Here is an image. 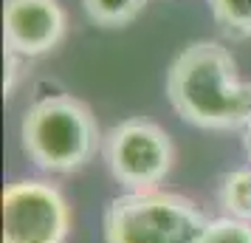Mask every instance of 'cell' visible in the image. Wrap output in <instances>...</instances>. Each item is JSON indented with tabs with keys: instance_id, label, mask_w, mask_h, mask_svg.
Instances as JSON below:
<instances>
[{
	"instance_id": "obj_9",
	"label": "cell",
	"mask_w": 251,
	"mask_h": 243,
	"mask_svg": "<svg viewBox=\"0 0 251 243\" xmlns=\"http://www.w3.org/2000/svg\"><path fill=\"white\" fill-rule=\"evenodd\" d=\"M215 23L234 40L251 37V0H209Z\"/></svg>"
},
{
	"instance_id": "obj_4",
	"label": "cell",
	"mask_w": 251,
	"mask_h": 243,
	"mask_svg": "<svg viewBox=\"0 0 251 243\" xmlns=\"http://www.w3.org/2000/svg\"><path fill=\"white\" fill-rule=\"evenodd\" d=\"M104 162L130 192L158 189L175 162L170 133L150 119H125L104 136Z\"/></svg>"
},
{
	"instance_id": "obj_11",
	"label": "cell",
	"mask_w": 251,
	"mask_h": 243,
	"mask_svg": "<svg viewBox=\"0 0 251 243\" xmlns=\"http://www.w3.org/2000/svg\"><path fill=\"white\" fill-rule=\"evenodd\" d=\"M246 150H249V159H251V119L246 122Z\"/></svg>"
},
{
	"instance_id": "obj_5",
	"label": "cell",
	"mask_w": 251,
	"mask_h": 243,
	"mask_svg": "<svg viewBox=\"0 0 251 243\" xmlns=\"http://www.w3.org/2000/svg\"><path fill=\"white\" fill-rule=\"evenodd\" d=\"M71 207L48 181H14L3 189V243H65Z\"/></svg>"
},
{
	"instance_id": "obj_3",
	"label": "cell",
	"mask_w": 251,
	"mask_h": 243,
	"mask_svg": "<svg viewBox=\"0 0 251 243\" xmlns=\"http://www.w3.org/2000/svg\"><path fill=\"white\" fill-rule=\"evenodd\" d=\"M209 220L189 198L164 189L125 192L102 218L104 243H198Z\"/></svg>"
},
{
	"instance_id": "obj_8",
	"label": "cell",
	"mask_w": 251,
	"mask_h": 243,
	"mask_svg": "<svg viewBox=\"0 0 251 243\" xmlns=\"http://www.w3.org/2000/svg\"><path fill=\"white\" fill-rule=\"evenodd\" d=\"M82 6L96 26L119 28V26L133 23L147 6V0H82Z\"/></svg>"
},
{
	"instance_id": "obj_1",
	"label": "cell",
	"mask_w": 251,
	"mask_h": 243,
	"mask_svg": "<svg viewBox=\"0 0 251 243\" xmlns=\"http://www.w3.org/2000/svg\"><path fill=\"white\" fill-rule=\"evenodd\" d=\"M167 99L183 122L203 130H231L251 119V85L220 43H192L167 71Z\"/></svg>"
},
{
	"instance_id": "obj_6",
	"label": "cell",
	"mask_w": 251,
	"mask_h": 243,
	"mask_svg": "<svg viewBox=\"0 0 251 243\" xmlns=\"http://www.w3.org/2000/svg\"><path fill=\"white\" fill-rule=\"evenodd\" d=\"M65 12L57 0H6L3 6V40L6 51L17 57L48 54L65 37Z\"/></svg>"
},
{
	"instance_id": "obj_2",
	"label": "cell",
	"mask_w": 251,
	"mask_h": 243,
	"mask_svg": "<svg viewBox=\"0 0 251 243\" xmlns=\"http://www.w3.org/2000/svg\"><path fill=\"white\" fill-rule=\"evenodd\" d=\"M20 144L28 162L46 173H74L91 162L99 144V122L85 102L57 93L34 102L20 122Z\"/></svg>"
},
{
	"instance_id": "obj_10",
	"label": "cell",
	"mask_w": 251,
	"mask_h": 243,
	"mask_svg": "<svg viewBox=\"0 0 251 243\" xmlns=\"http://www.w3.org/2000/svg\"><path fill=\"white\" fill-rule=\"evenodd\" d=\"M198 243H251V223L237 218H215L206 223Z\"/></svg>"
},
{
	"instance_id": "obj_7",
	"label": "cell",
	"mask_w": 251,
	"mask_h": 243,
	"mask_svg": "<svg viewBox=\"0 0 251 243\" xmlns=\"http://www.w3.org/2000/svg\"><path fill=\"white\" fill-rule=\"evenodd\" d=\"M217 201H220V207H223L228 218L251 223V167L223 175Z\"/></svg>"
}]
</instances>
